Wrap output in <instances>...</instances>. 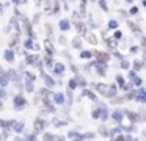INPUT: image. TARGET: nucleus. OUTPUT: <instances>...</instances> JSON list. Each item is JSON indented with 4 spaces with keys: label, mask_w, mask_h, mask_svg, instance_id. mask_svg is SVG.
<instances>
[{
    "label": "nucleus",
    "mask_w": 146,
    "mask_h": 141,
    "mask_svg": "<svg viewBox=\"0 0 146 141\" xmlns=\"http://www.w3.org/2000/svg\"><path fill=\"white\" fill-rule=\"evenodd\" d=\"M96 89H98L99 93L102 94V96H105V97H108V96H113V94H115L113 88H110L108 85H104V83L98 85V86H96Z\"/></svg>",
    "instance_id": "nucleus-1"
},
{
    "label": "nucleus",
    "mask_w": 146,
    "mask_h": 141,
    "mask_svg": "<svg viewBox=\"0 0 146 141\" xmlns=\"http://www.w3.org/2000/svg\"><path fill=\"white\" fill-rule=\"evenodd\" d=\"M96 60H99V61H107L108 55L104 53V52H96Z\"/></svg>",
    "instance_id": "nucleus-2"
},
{
    "label": "nucleus",
    "mask_w": 146,
    "mask_h": 141,
    "mask_svg": "<svg viewBox=\"0 0 146 141\" xmlns=\"http://www.w3.org/2000/svg\"><path fill=\"white\" fill-rule=\"evenodd\" d=\"M0 110H2V102H0Z\"/></svg>",
    "instance_id": "nucleus-6"
},
{
    "label": "nucleus",
    "mask_w": 146,
    "mask_h": 141,
    "mask_svg": "<svg viewBox=\"0 0 146 141\" xmlns=\"http://www.w3.org/2000/svg\"><path fill=\"white\" fill-rule=\"evenodd\" d=\"M86 39H88L91 44H96V42H98V39H96L94 34H86Z\"/></svg>",
    "instance_id": "nucleus-4"
},
{
    "label": "nucleus",
    "mask_w": 146,
    "mask_h": 141,
    "mask_svg": "<svg viewBox=\"0 0 146 141\" xmlns=\"http://www.w3.org/2000/svg\"><path fill=\"white\" fill-rule=\"evenodd\" d=\"M42 127H44V122H42L41 119H38V121L35 122V128H36V132H41V130H42Z\"/></svg>",
    "instance_id": "nucleus-3"
},
{
    "label": "nucleus",
    "mask_w": 146,
    "mask_h": 141,
    "mask_svg": "<svg viewBox=\"0 0 146 141\" xmlns=\"http://www.w3.org/2000/svg\"><path fill=\"white\" fill-rule=\"evenodd\" d=\"M5 58H7L8 61H13V53H11V52H5Z\"/></svg>",
    "instance_id": "nucleus-5"
}]
</instances>
